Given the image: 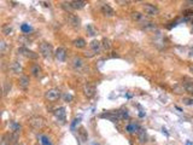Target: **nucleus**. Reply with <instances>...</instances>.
Segmentation results:
<instances>
[{
	"instance_id": "f257e3e1",
	"label": "nucleus",
	"mask_w": 193,
	"mask_h": 145,
	"mask_svg": "<svg viewBox=\"0 0 193 145\" xmlns=\"http://www.w3.org/2000/svg\"><path fill=\"white\" fill-rule=\"evenodd\" d=\"M39 51L40 55L46 59H50L55 53H53V47L50 43H41L39 46Z\"/></svg>"
},
{
	"instance_id": "f03ea898",
	"label": "nucleus",
	"mask_w": 193,
	"mask_h": 145,
	"mask_svg": "<svg viewBox=\"0 0 193 145\" xmlns=\"http://www.w3.org/2000/svg\"><path fill=\"white\" fill-rule=\"evenodd\" d=\"M29 126L34 130H41L45 126V120L41 116H33L29 118Z\"/></svg>"
},
{
	"instance_id": "7ed1b4c3",
	"label": "nucleus",
	"mask_w": 193,
	"mask_h": 145,
	"mask_svg": "<svg viewBox=\"0 0 193 145\" xmlns=\"http://www.w3.org/2000/svg\"><path fill=\"white\" fill-rule=\"evenodd\" d=\"M60 96H62V93H60V91H59L58 88H51V89H47L46 93H45L46 99L50 102L58 101V99L60 98Z\"/></svg>"
},
{
	"instance_id": "20e7f679",
	"label": "nucleus",
	"mask_w": 193,
	"mask_h": 145,
	"mask_svg": "<svg viewBox=\"0 0 193 145\" xmlns=\"http://www.w3.org/2000/svg\"><path fill=\"white\" fill-rule=\"evenodd\" d=\"M144 14L149 17H153V16H157L159 14V9L156 6V5H152V4H145L144 5Z\"/></svg>"
},
{
	"instance_id": "39448f33",
	"label": "nucleus",
	"mask_w": 193,
	"mask_h": 145,
	"mask_svg": "<svg viewBox=\"0 0 193 145\" xmlns=\"http://www.w3.org/2000/svg\"><path fill=\"white\" fill-rule=\"evenodd\" d=\"M71 63H72V67H74L75 70L81 72L86 70V64H84V60H83L82 58L74 57L72 58V60H71Z\"/></svg>"
},
{
	"instance_id": "423d86ee",
	"label": "nucleus",
	"mask_w": 193,
	"mask_h": 145,
	"mask_svg": "<svg viewBox=\"0 0 193 145\" xmlns=\"http://www.w3.org/2000/svg\"><path fill=\"white\" fill-rule=\"evenodd\" d=\"M83 94L87 97V98H92V97H94L96 96V86L94 85H92V84H89V82H87V84H84L83 85Z\"/></svg>"
},
{
	"instance_id": "0eeeda50",
	"label": "nucleus",
	"mask_w": 193,
	"mask_h": 145,
	"mask_svg": "<svg viewBox=\"0 0 193 145\" xmlns=\"http://www.w3.org/2000/svg\"><path fill=\"white\" fill-rule=\"evenodd\" d=\"M68 22L74 27V28H79L81 26V19L77 14H68Z\"/></svg>"
},
{
	"instance_id": "6e6552de",
	"label": "nucleus",
	"mask_w": 193,
	"mask_h": 145,
	"mask_svg": "<svg viewBox=\"0 0 193 145\" xmlns=\"http://www.w3.org/2000/svg\"><path fill=\"white\" fill-rule=\"evenodd\" d=\"M18 52H19L21 55H23L24 57L29 58V59H36V58L39 57L38 53H35V52L31 51V50H28V48H26V47H21V48L18 50Z\"/></svg>"
},
{
	"instance_id": "1a4fd4ad",
	"label": "nucleus",
	"mask_w": 193,
	"mask_h": 145,
	"mask_svg": "<svg viewBox=\"0 0 193 145\" xmlns=\"http://www.w3.org/2000/svg\"><path fill=\"white\" fill-rule=\"evenodd\" d=\"M55 57L58 62H64L67 58V51L64 47H58L55 52Z\"/></svg>"
},
{
	"instance_id": "9d476101",
	"label": "nucleus",
	"mask_w": 193,
	"mask_h": 145,
	"mask_svg": "<svg viewBox=\"0 0 193 145\" xmlns=\"http://www.w3.org/2000/svg\"><path fill=\"white\" fill-rule=\"evenodd\" d=\"M9 68H10L11 72H12V74H16V75H17V74H21V72H22V69H23V68H22V64H21L18 60H12V62L10 63V67H9Z\"/></svg>"
},
{
	"instance_id": "9b49d317",
	"label": "nucleus",
	"mask_w": 193,
	"mask_h": 145,
	"mask_svg": "<svg viewBox=\"0 0 193 145\" xmlns=\"http://www.w3.org/2000/svg\"><path fill=\"white\" fill-rule=\"evenodd\" d=\"M100 11H101V14H104V16H106V17H112V16H115V10L111 7L110 5H108V4L101 5Z\"/></svg>"
},
{
	"instance_id": "f8f14e48",
	"label": "nucleus",
	"mask_w": 193,
	"mask_h": 145,
	"mask_svg": "<svg viewBox=\"0 0 193 145\" xmlns=\"http://www.w3.org/2000/svg\"><path fill=\"white\" fill-rule=\"evenodd\" d=\"M89 47H91V52H92L93 55L99 53V52H100V50L103 48V47H101V43H100V41H98V40H93L92 43L89 44Z\"/></svg>"
},
{
	"instance_id": "ddd939ff",
	"label": "nucleus",
	"mask_w": 193,
	"mask_h": 145,
	"mask_svg": "<svg viewBox=\"0 0 193 145\" xmlns=\"http://www.w3.org/2000/svg\"><path fill=\"white\" fill-rule=\"evenodd\" d=\"M29 84H30V80H29V77L27 75H22L19 77V80H18V85H19V87L22 89H27L29 87Z\"/></svg>"
},
{
	"instance_id": "4468645a",
	"label": "nucleus",
	"mask_w": 193,
	"mask_h": 145,
	"mask_svg": "<svg viewBox=\"0 0 193 145\" xmlns=\"http://www.w3.org/2000/svg\"><path fill=\"white\" fill-rule=\"evenodd\" d=\"M30 72H31V75H33L34 77H39L42 72L41 67H40L39 64H33V65L30 67Z\"/></svg>"
},
{
	"instance_id": "2eb2a0df",
	"label": "nucleus",
	"mask_w": 193,
	"mask_h": 145,
	"mask_svg": "<svg viewBox=\"0 0 193 145\" xmlns=\"http://www.w3.org/2000/svg\"><path fill=\"white\" fill-rule=\"evenodd\" d=\"M70 2H71V6L74 10H81L87 5L86 1H81V0H75V1H70Z\"/></svg>"
},
{
	"instance_id": "dca6fc26",
	"label": "nucleus",
	"mask_w": 193,
	"mask_h": 145,
	"mask_svg": "<svg viewBox=\"0 0 193 145\" xmlns=\"http://www.w3.org/2000/svg\"><path fill=\"white\" fill-rule=\"evenodd\" d=\"M86 40L82 39V38H77V39H75L74 41H72V45L76 47V48H83L84 46H86Z\"/></svg>"
},
{
	"instance_id": "f3484780",
	"label": "nucleus",
	"mask_w": 193,
	"mask_h": 145,
	"mask_svg": "<svg viewBox=\"0 0 193 145\" xmlns=\"http://www.w3.org/2000/svg\"><path fill=\"white\" fill-rule=\"evenodd\" d=\"M182 87H183L185 92L193 94V81H185V82H182Z\"/></svg>"
},
{
	"instance_id": "a211bd4d",
	"label": "nucleus",
	"mask_w": 193,
	"mask_h": 145,
	"mask_svg": "<svg viewBox=\"0 0 193 145\" xmlns=\"http://www.w3.org/2000/svg\"><path fill=\"white\" fill-rule=\"evenodd\" d=\"M55 115L58 120L64 121V120H65V109H64V108H58V109L55 110Z\"/></svg>"
},
{
	"instance_id": "6ab92c4d",
	"label": "nucleus",
	"mask_w": 193,
	"mask_h": 145,
	"mask_svg": "<svg viewBox=\"0 0 193 145\" xmlns=\"http://www.w3.org/2000/svg\"><path fill=\"white\" fill-rule=\"evenodd\" d=\"M138 138H139V140H140V143H146V140H147L146 132L142 130V128H140V130H138Z\"/></svg>"
},
{
	"instance_id": "aec40b11",
	"label": "nucleus",
	"mask_w": 193,
	"mask_h": 145,
	"mask_svg": "<svg viewBox=\"0 0 193 145\" xmlns=\"http://www.w3.org/2000/svg\"><path fill=\"white\" fill-rule=\"evenodd\" d=\"M7 50H9V45L6 44L5 40H1V41H0V53H1L2 56H5L6 52H7Z\"/></svg>"
},
{
	"instance_id": "412c9836",
	"label": "nucleus",
	"mask_w": 193,
	"mask_h": 145,
	"mask_svg": "<svg viewBox=\"0 0 193 145\" xmlns=\"http://www.w3.org/2000/svg\"><path fill=\"white\" fill-rule=\"evenodd\" d=\"M12 33H14L12 26H10V24L2 26V34H4V35H12Z\"/></svg>"
},
{
	"instance_id": "4be33fe9",
	"label": "nucleus",
	"mask_w": 193,
	"mask_h": 145,
	"mask_svg": "<svg viewBox=\"0 0 193 145\" xmlns=\"http://www.w3.org/2000/svg\"><path fill=\"white\" fill-rule=\"evenodd\" d=\"M132 19H133V21H137L139 23H141L145 18H144V14H141L140 12H132Z\"/></svg>"
},
{
	"instance_id": "5701e85b",
	"label": "nucleus",
	"mask_w": 193,
	"mask_h": 145,
	"mask_svg": "<svg viewBox=\"0 0 193 145\" xmlns=\"http://www.w3.org/2000/svg\"><path fill=\"white\" fill-rule=\"evenodd\" d=\"M101 47H103L105 51H109V50L111 48V41L109 40V39L104 38L103 41H101Z\"/></svg>"
},
{
	"instance_id": "b1692460",
	"label": "nucleus",
	"mask_w": 193,
	"mask_h": 145,
	"mask_svg": "<svg viewBox=\"0 0 193 145\" xmlns=\"http://www.w3.org/2000/svg\"><path fill=\"white\" fill-rule=\"evenodd\" d=\"M11 87H12V84L11 81H5L4 82V94H9V92L11 91Z\"/></svg>"
},
{
	"instance_id": "393cba45",
	"label": "nucleus",
	"mask_w": 193,
	"mask_h": 145,
	"mask_svg": "<svg viewBox=\"0 0 193 145\" xmlns=\"http://www.w3.org/2000/svg\"><path fill=\"white\" fill-rule=\"evenodd\" d=\"M62 7L67 11V12H69V14H71V11H74V9H72V6H71V2H67V1H64L63 4H62Z\"/></svg>"
},
{
	"instance_id": "a878e982",
	"label": "nucleus",
	"mask_w": 193,
	"mask_h": 145,
	"mask_svg": "<svg viewBox=\"0 0 193 145\" xmlns=\"http://www.w3.org/2000/svg\"><path fill=\"white\" fill-rule=\"evenodd\" d=\"M18 137H19L18 130H14V133L10 134V142H11V143H16V142L18 140Z\"/></svg>"
},
{
	"instance_id": "bb28decb",
	"label": "nucleus",
	"mask_w": 193,
	"mask_h": 145,
	"mask_svg": "<svg viewBox=\"0 0 193 145\" xmlns=\"http://www.w3.org/2000/svg\"><path fill=\"white\" fill-rule=\"evenodd\" d=\"M10 134H5L0 142V145H10Z\"/></svg>"
},
{
	"instance_id": "cd10ccee",
	"label": "nucleus",
	"mask_w": 193,
	"mask_h": 145,
	"mask_svg": "<svg viewBox=\"0 0 193 145\" xmlns=\"http://www.w3.org/2000/svg\"><path fill=\"white\" fill-rule=\"evenodd\" d=\"M140 130V127H139L138 125H129V126L127 127V130H128L129 133H133L134 130H135V132L138 133V130Z\"/></svg>"
},
{
	"instance_id": "c85d7f7f",
	"label": "nucleus",
	"mask_w": 193,
	"mask_h": 145,
	"mask_svg": "<svg viewBox=\"0 0 193 145\" xmlns=\"http://www.w3.org/2000/svg\"><path fill=\"white\" fill-rule=\"evenodd\" d=\"M87 30H88V34H89V35H92V36L96 35V30L93 28L92 24H88V26H87Z\"/></svg>"
},
{
	"instance_id": "c756f323",
	"label": "nucleus",
	"mask_w": 193,
	"mask_h": 145,
	"mask_svg": "<svg viewBox=\"0 0 193 145\" xmlns=\"http://www.w3.org/2000/svg\"><path fill=\"white\" fill-rule=\"evenodd\" d=\"M79 134H80V137H81L82 142H86V140H87V133H86L84 128H80V130H79Z\"/></svg>"
},
{
	"instance_id": "7c9ffc66",
	"label": "nucleus",
	"mask_w": 193,
	"mask_h": 145,
	"mask_svg": "<svg viewBox=\"0 0 193 145\" xmlns=\"http://www.w3.org/2000/svg\"><path fill=\"white\" fill-rule=\"evenodd\" d=\"M182 103H183L185 105H193V98L185 97V98H182Z\"/></svg>"
},
{
	"instance_id": "2f4dec72",
	"label": "nucleus",
	"mask_w": 193,
	"mask_h": 145,
	"mask_svg": "<svg viewBox=\"0 0 193 145\" xmlns=\"http://www.w3.org/2000/svg\"><path fill=\"white\" fill-rule=\"evenodd\" d=\"M22 30H23V31H29V30H30V28H29V27H27V26H22Z\"/></svg>"
},
{
	"instance_id": "473e14b6",
	"label": "nucleus",
	"mask_w": 193,
	"mask_h": 145,
	"mask_svg": "<svg viewBox=\"0 0 193 145\" xmlns=\"http://www.w3.org/2000/svg\"><path fill=\"white\" fill-rule=\"evenodd\" d=\"M64 98H65V101L67 102H69V101H71V99H72V97H71V96H68V94H67V96H65V97H64Z\"/></svg>"
},
{
	"instance_id": "72a5a7b5",
	"label": "nucleus",
	"mask_w": 193,
	"mask_h": 145,
	"mask_svg": "<svg viewBox=\"0 0 193 145\" xmlns=\"http://www.w3.org/2000/svg\"><path fill=\"white\" fill-rule=\"evenodd\" d=\"M118 4H128V1H122V0H117Z\"/></svg>"
},
{
	"instance_id": "f704fd0d",
	"label": "nucleus",
	"mask_w": 193,
	"mask_h": 145,
	"mask_svg": "<svg viewBox=\"0 0 193 145\" xmlns=\"http://www.w3.org/2000/svg\"><path fill=\"white\" fill-rule=\"evenodd\" d=\"M190 72L193 74V65H191V67H190Z\"/></svg>"
},
{
	"instance_id": "c9c22d12",
	"label": "nucleus",
	"mask_w": 193,
	"mask_h": 145,
	"mask_svg": "<svg viewBox=\"0 0 193 145\" xmlns=\"http://www.w3.org/2000/svg\"><path fill=\"white\" fill-rule=\"evenodd\" d=\"M17 145H18V144H17Z\"/></svg>"
}]
</instances>
